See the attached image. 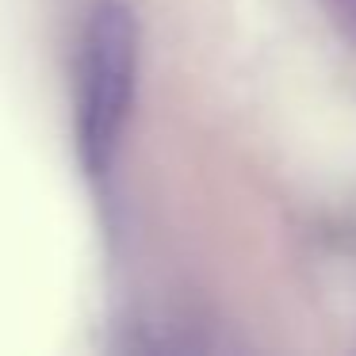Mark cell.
I'll return each mask as SVG.
<instances>
[{
	"instance_id": "cell-1",
	"label": "cell",
	"mask_w": 356,
	"mask_h": 356,
	"mask_svg": "<svg viewBox=\"0 0 356 356\" xmlns=\"http://www.w3.org/2000/svg\"><path fill=\"white\" fill-rule=\"evenodd\" d=\"M138 81V24L123 0H100L81 42V157L104 172L131 115Z\"/></svg>"
}]
</instances>
